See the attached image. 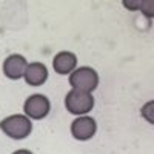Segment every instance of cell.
<instances>
[{"label":"cell","instance_id":"cell-1","mask_svg":"<svg viewBox=\"0 0 154 154\" xmlns=\"http://www.w3.org/2000/svg\"><path fill=\"white\" fill-rule=\"evenodd\" d=\"M0 130L12 140H23L31 134L32 123L25 114H12L0 120Z\"/></svg>","mask_w":154,"mask_h":154},{"label":"cell","instance_id":"cell-2","mask_svg":"<svg viewBox=\"0 0 154 154\" xmlns=\"http://www.w3.org/2000/svg\"><path fill=\"white\" fill-rule=\"evenodd\" d=\"M72 89H79L85 93H93L99 86V74L91 66H80L75 68L68 79Z\"/></svg>","mask_w":154,"mask_h":154},{"label":"cell","instance_id":"cell-3","mask_svg":"<svg viewBox=\"0 0 154 154\" xmlns=\"http://www.w3.org/2000/svg\"><path fill=\"white\" fill-rule=\"evenodd\" d=\"M65 108L72 116H88V112L94 108V96L91 93L71 89L65 97Z\"/></svg>","mask_w":154,"mask_h":154},{"label":"cell","instance_id":"cell-4","mask_svg":"<svg viewBox=\"0 0 154 154\" xmlns=\"http://www.w3.org/2000/svg\"><path fill=\"white\" fill-rule=\"evenodd\" d=\"M23 111L28 119L42 120L51 111V102L43 94H31L23 103Z\"/></svg>","mask_w":154,"mask_h":154},{"label":"cell","instance_id":"cell-5","mask_svg":"<svg viewBox=\"0 0 154 154\" xmlns=\"http://www.w3.org/2000/svg\"><path fill=\"white\" fill-rule=\"evenodd\" d=\"M96 133H97V122L89 116H79L71 123V136L79 142H86V140L93 139Z\"/></svg>","mask_w":154,"mask_h":154},{"label":"cell","instance_id":"cell-6","mask_svg":"<svg viewBox=\"0 0 154 154\" xmlns=\"http://www.w3.org/2000/svg\"><path fill=\"white\" fill-rule=\"evenodd\" d=\"M28 62L22 54H11L3 62V74L11 80H19L23 77Z\"/></svg>","mask_w":154,"mask_h":154},{"label":"cell","instance_id":"cell-7","mask_svg":"<svg viewBox=\"0 0 154 154\" xmlns=\"http://www.w3.org/2000/svg\"><path fill=\"white\" fill-rule=\"evenodd\" d=\"M23 79L29 86H42L48 80V68L42 62H32L28 63L25 69Z\"/></svg>","mask_w":154,"mask_h":154},{"label":"cell","instance_id":"cell-8","mask_svg":"<svg viewBox=\"0 0 154 154\" xmlns=\"http://www.w3.org/2000/svg\"><path fill=\"white\" fill-rule=\"evenodd\" d=\"M53 68L57 74L66 75L77 68V56L71 51H60L53 59Z\"/></svg>","mask_w":154,"mask_h":154},{"label":"cell","instance_id":"cell-9","mask_svg":"<svg viewBox=\"0 0 154 154\" xmlns=\"http://www.w3.org/2000/svg\"><path fill=\"white\" fill-rule=\"evenodd\" d=\"M140 114H142V117L148 123L154 125V100L146 102V103L142 106V109H140Z\"/></svg>","mask_w":154,"mask_h":154},{"label":"cell","instance_id":"cell-10","mask_svg":"<svg viewBox=\"0 0 154 154\" xmlns=\"http://www.w3.org/2000/svg\"><path fill=\"white\" fill-rule=\"evenodd\" d=\"M146 19H154V0H143L139 9Z\"/></svg>","mask_w":154,"mask_h":154},{"label":"cell","instance_id":"cell-11","mask_svg":"<svg viewBox=\"0 0 154 154\" xmlns=\"http://www.w3.org/2000/svg\"><path fill=\"white\" fill-rule=\"evenodd\" d=\"M143 0H122V5L128 11H139Z\"/></svg>","mask_w":154,"mask_h":154},{"label":"cell","instance_id":"cell-12","mask_svg":"<svg viewBox=\"0 0 154 154\" xmlns=\"http://www.w3.org/2000/svg\"><path fill=\"white\" fill-rule=\"evenodd\" d=\"M12 154H32L29 149H17V151H14Z\"/></svg>","mask_w":154,"mask_h":154}]
</instances>
